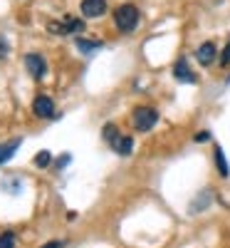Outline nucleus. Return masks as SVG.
Here are the masks:
<instances>
[{
  "label": "nucleus",
  "instance_id": "obj_19",
  "mask_svg": "<svg viewBox=\"0 0 230 248\" xmlns=\"http://www.w3.org/2000/svg\"><path fill=\"white\" fill-rule=\"evenodd\" d=\"M208 139H211V132H198L196 134V141H208Z\"/></svg>",
  "mask_w": 230,
  "mask_h": 248
},
{
  "label": "nucleus",
  "instance_id": "obj_18",
  "mask_svg": "<svg viewBox=\"0 0 230 248\" xmlns=\"http://www.w3.org/2000/svg\"><path fill=\"white\" fill-rule=\"evenodd\" d=\"M220 65L225 67V65H230V43H228V47L223 50V55H220Z\"/></svg>",
  "mask_w": 230,
  "mask_h": 248
},
{
  "label": "nucleus",
  "instance_id": "obj_17",
  "mask_svg": "<svg viewBox=\"0 0 230 248\" xmlns=\"http://www.w3.org/2000/svg\"><path fill=\"white\" fill-rule=\"evenodd\" d=\"M8 50H10V45H8V40L0 35V60H3L5 55H8Z\"/></svg>",
  "mask_w": 230,
  "mask_h": 248
},
{
  "label": "nucleus",
  "instance_id": "obj_15",
  "mask_svg": "<svg viewBox=\"0 0 230 248\" xmlns=\"http://www.w3.org/2000/svg\"><path fill=\"white\" fill-rule=\"evenodd\" d=\"M50 161H52L50 152H40V154L35 156V167H40V169H45V167H50Z\"/></svg>",
  "mask_w": 230,
  "mask_h": 248
},
{
  "label": "nucleus",
  "instance_id": "obj_10",
  "mask_svg": "<svg viewBox=\"0 0 230 248\" xmlns=\"http://www.w3.org/2000/svg\"><path fill=\"white\" fill-rule=\"evenodd\" d=\"M17 147H20V139H10V141H5V144H0V164L10 161L13 154L17 152Z\"/></svg>",
  "mask_w": 230,
  "mask_h": 248
},
{
  "label": "nucleus",
  "instance_id": "obj_8",
  "mask_svg": "<svg viewBox=\"0 0 230 248\" xmlns=\"http://www.w3.org/2000/svg\"><path fill=\"white\" fill-rule=\"evenodd\" d=\"M211 191H201V196L193 199V203L188 206V214H198V211H205L208 209V203H211Z\"/></svg>",
  "mask_w": 230,
  "mask_h": 248
},
{
  "label": "nucleus",
  "instance_id": "obj_12",
  "mask_svg": "<svg viewBox=\"0 0 230 248\" xmlns=\"http://www.w3.org/2000/svg\"><path fill=\"white\" fill-rule=\"evenodd\" d=\"M67 35H79V32H85V23H82L79 17H67Z\"/></svg>",
  "mask_w": 230,
  "mask_h": 248
},
{
  "label": "nucleus",
  "instance_id": "obj_9",
  "mask_svg": "<svg viewBox=\"0 0 230 248\" xmlns=\"http://www.w3.org/2000/svg\"><path fill=\"white\" fill-rule=\"evenodd\" d=\"M112 147H114V152H116V154L129 156V154L134 152V139H131V137H119V139L112 144Z\"/></svg>",
  "mask_w": 230,
  "mask_h": 248
},
{
  "label": "nucleus",
  "instance_id": "obj_21",
  "mask_svg": "<svg viewBox=\"0 0 230 248\" xmlns=\"http://www.w3.org/2000/svg\"><path fill=\"white\" fill-rule=\"evenodd\" d=\"M67 164H70V156H62V159L57 161V167H67Z\"/></svg>",
  "mask_w": 230,
  "mask_h": 248
},
{
  "label": "nucleus",
  "instance_id": "obj_2",
  "mask_svg": "<svg viewBox=\"0 0 230 248\" xmlns=\"http://www.w3.org/2000/svg\"><path fill=\"white\" fill-rule=\"evenodd\" d=\"M156 122H158V112L154 107H139V109H134V127H136V132L154 129Z\"/></svg>",
  "mask_w": 230,
  "mask_h": 248
},
{
  "label": "nucleus",
  "instance_id": "obj_5",
  "mask_svg": "<svg viewBox=\"0 0 230 248\" xmlns=\"http://www.w3.org/2000/svg\"><path fill=\"white\" fill-rule=\"evenodd\" d=\"M107 13V0H82V15L85 17H101Z\"/></svg>",
  "mask_w": 230,
  "mask_h": 248
},
{
  "label": "nucleus",
  "instance_id": "obj_14",
  "mask_svg": "<svg viewBox=\"0 0 230 248\" xmlns=\"http://www.w3.org/2000/svg\"><path fill=\"white\" fill-rule=\"evenodd\" d=\"M0 248H15V233L13 231L0 233Z\"/></svg>",
  "mask_w": 230,
  "mask_h": 248
},
{
  "label": "nucleus",
  "instance_id": "obj_13",
  "mask_svg": "<svg viewBox=\"0 0 230 248\" xmlns=\"http://www.w3.org/2000/svg\"><path fill=\"white\" fill-rule=\"evenodd\" d=\"M77 47L85 52V55H89V52H97V50H101V43H89V40H82V37H77Z\"/></svg>",
  "mask_w": 230,
  "mask_h": 248
},
{
  "label": "nucleus",
  "instance_id": "obj_6",
  "mask_svg": "<svg viewBox=\"0 0 230 248\" xmlns=\"http://www.w3.org/2000/svg\"><path fill=\"white\" fill-rule=\"evenodd\" d=\"M173 77H176L178 82H186V85H193V82H196V75L191 72V67H188V62H186L183 57L173 65Z\"/></svg>",
  "mask_w": 230,
  "mask_h": 248
},
{
  "label": "nucleus",
  "instance_id": "obj_7",
  "mask_svg": "<svg viewBox=\"0 0 230 248\" xmlns=\"http://www.w3.org/2000/svg\"><path fill=\"white\" fill-rule=\"evenodd\" d=\"M196 57H198V62H201L203 67L213 65V60H216V45H213V43H203V45L198 47Z\"/></svg>",
  "mask_w": 230,
  "mask_h": 248
},
{
  "label": "nucleus",
  "instance_id": "obj_16",
  "mask_svg": "<svg viewBox=\"0 0 230 248\" xmlns=\"http://www.w3.org/2000/svg\"><path fill=\"white\" fill-rule=\"evenodd\" d=\"M104 139H107L109 144H114V141L119 139V132H116L114 124H107V127H104Z\"/></svg>",
  "mask_w": 230,
  "mask_h": 248
},
{
  "label": "nucleus",
  "instance_id": "obj_20",
  "mask_svg": "<svg viewBox=\"0 0 230 248\" xmlns=\"http://www.w3.org/2000/svg\"><path fill=\"white\" fill-rule=\"evenodd\" d=\"M43 248H62V246H59V241H50V243H45Z\"/></svg>",
  "mask_w": 230,
  "mask_h": 248
},
{
  "label": "nucleus",
  "instance_id": "obj_4",
  "mask_svg": "<svg viewBox=\"0 0 230 248\" xmlns=\"http://www.w3.org/2000/svg\"><path fill=\"white\" fill-rule=\"evenodd\" d=\"M32 112H35L37 117H43V119H50V117H55V102H52L47 94H40V97L32 102Z\"/></svg>",
  "mask_w": 230,
  "mask_h": 248
},
{
  "label": "nucleus",
  "instance_id": "obj_3",
  "mask_svg": "<svg viewBox=\"0 0 230 248\" xmlns=\"http://www.w3.org/2000/svg\"><path fill=\"white\" fill-rule=\"evenodd\" d=\"M25 67H28V72H30L35 79H40V77H45V72H47V62H45L43 55L28 52V55H25Z\"/></svg>",
  "mask_w": 230,
  "mask_h": 248
},
{
  "label": "nucleus",
  "instance_id": "obj_11",
  "mask_svg": "<svg viewBox=\"0 0 230 248\" xmlns=\"http://www.w3.org/2000/svg\"><path fill=\"white\" fill-rule=\"evenodd\" d=\"M216 164H218V171H220V176H223V179H228V176H230V167H228L225 152H223L220 147H216Z\"/></svg>",
  "mask_w": 230,
  "mask_h": 248
},
{
  "label": "nucleus",
  "instance_id": "obj_1",
  "mask_svg": "<svg viewBox=\"0 0 230 248\" xmlns=\"http://www.w3.org/2000/svg\"><path fill=\"white\" fill-rule=\"evenodd\" d=\"M114 23L121 32H134L136 25H139V10L136 5L127 3V5H119L116 13H114Z\"/></svg>",
  "mask_w": 230,
  "mask_h": 248
}]
</instances>
